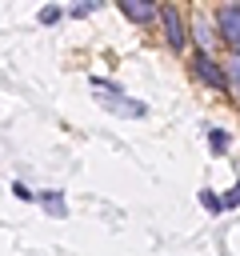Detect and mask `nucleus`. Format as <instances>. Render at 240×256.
<instances>
[{"label":"nucleus","instance_id":"1","mask_svg":"<svg viewBox=\"0 0 240 256\" xmlns=\"http://www.w3.org/2000/svg\"><path fill=\"white\" fill-rule=\"evenodd\" d=\"M92 88H96V100H100L104 108H112V112H120V116H144V104H136V100H124L116 84L92 80Z\"/></svg>","mask_w":240,"mask_h":256},{"label":"nucleus","instance_id":"2","mask_svg":"<svg viewBox=\"0 0 240 256\" xmlns=\"http://www.w3.org/2000/svg\"><path fill=\"white\" fill-rule=\"evenodd\" d=\"M216 24H220V36L240 52V4H224L220 16H216Z\"/></svg>","mask_w":240,"mask_h":256},{"label":"nucleus","instance_id":"3","mask_svg":"<svg viewBox=\"0 0 240 256\" xmlns=\"http://www.w3.org/2000/svg\"><path fill=\"white\" fill-rule=\"evenodd\" d=\"M120 12H124L132 24H152V20L160 16L156 0H120Z\"/></svg>","mask_w":240,"mask_h":256},{"label":"nucleus","instance_id":"4","mask_svg":"<svg viewBox=\"0 0 240 256\" xmlns=\"http://www.w3.org/2000/svg\"><path fill=\"white\" fill-rule=\"evenodd\" d=\"M160 20H164V28H168V44L180 52V48H184V24H180L176 8H172V4H164V8H160Z\"/></svg>","mask_w":240,"mask_h":256},{"label":"nucleus","instance_id":"5","mask_svg":"<svg viewBox=\"0 0 240 256\" xmlns=\"http://www.w3.org/2000/svg\"><path fill=\"white\" fill-rule=\"evenodd\" d=\"M196 72H200V80H208L212 88H220V92H228V72H220L212 60H208V52L196 60Z\"/></svg>","mask_w":240,"mask_h":256},{"label":"nucleus","instance_id":"6","mask_svg":"<svg viewBox=\"0 0 240 256\" xmlns=\"http://www.w3.org/2000/svg\"><path fill=\"white\" fill-rule=\"evenodd\" d=\"M228 92H232V96L240 100V52H236V56L228 60Z\"/></svg>","mask_w":240,"mask_h":256},{"label":"nucleus","instance_id":"7","mask_svg":"<svg viewBox=\"0 0 240 256\" xmlns=\"http://www.w3.org/2000/svg\"><path fill=\"white\" fill-rule=\"evenodd\" d=\"M200 204H204V208H212V212H220V208H224V204H220L212 192H200Z\"/></svg>","mask_w":240,"mask_h":256},{"label":"nucleus","instance_id":"8","mask_svg":"<svg viewBox=\"0 0 240 256\" xmlns=\"http://www.w3.org/2000/svg\"><path fill=\"white\" fill-rule=\"evenodd\" d=\"M56 16H60V8H40V20H44V24H52Z\"/></svg>","mask_w":240,"mask_h":256},{"label":"nucleus","instance_id":"9","mask_svg":"<svg viewBox=\"0 0 240 256\" xmlns=\"http://www.w3.org/2000/svg\"><path fill=\"white\" fill-rule=\"evenodd\" d=\"M228 204H240V184H236V192L228 196Z\"/></svg>","mask_w":240,"mask_h":256}]
</instances>
